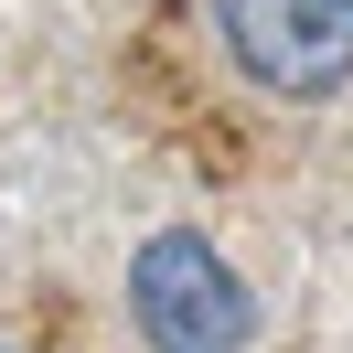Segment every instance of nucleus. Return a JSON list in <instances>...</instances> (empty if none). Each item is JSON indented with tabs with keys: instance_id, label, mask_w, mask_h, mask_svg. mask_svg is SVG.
Masks as SVG:
<instances>
[{
	"instance_id": "nucleus-1",
	"label": "nucleus",
	"mask_w": 353,
	"mask_h": 353,
	"mask_svg": "<svg viewBox=\"0 0 353 353\" xmlns=\"http://www.w3.org/2000/svg\"><path fill=\"white\" fill-rule=\"evenodd\" d=\"M129 332L150 353H246L257 343V289L236 279L214 236L161 225L129 246Z\"/></svg>"
},
{
	"instance_id": "nucleus-2",
	"label": "nucleus",
	"mask_w": 353,
	"mask_h": 353,
	"mask_svg": "<svg viewBox=\"0 0 353 353\" xmlns=\"http://www.w3.org/2000/svg\"><path fill=\"white\" fill-rule=\"evenodd\" d=\"M225 65L279 108H332L353 86V0H203Z\"/></svg>"
},
{
	"instance_id": "nucleus-3",
	"label": "nucleus",
	"mask_w": 353,
	"mask_h": 353,
	"mask_svg": "<svg viewBox=\"0 0 353 353\" xmlns=\"http://www.w3.org/2000/svg\"><path fill=\"white\" fill-rule=\"evenodd\" d=\"M0 353H11V343H0Z\"/></svg>"
}]
</instances>
